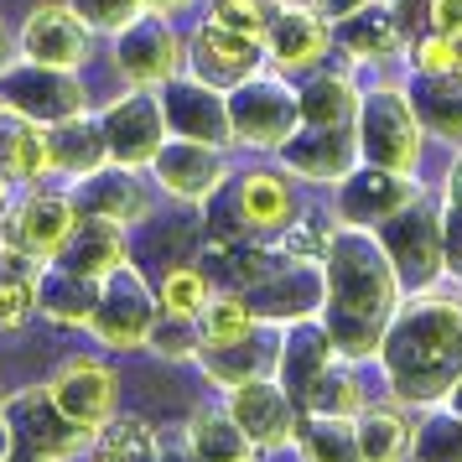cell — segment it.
Returning a JSON list of instances; mask_svg holds the SVG:
<instances>
[{"mask_svg": "<svg viewBox=\"0 0 462 462\" xmlns=\"http://www.w3.org/2000/svg\"><path fill=\"white\" fill-rule=\"evenodd\" d=\"M358 105H364V94L354 88L348 73H317L301 88V120L307 125H354Z\"/></svg>", "mask_w": 462, "mask_h": 462, "instance_id": "obj_32", "label": "cell"}, {"mask_svg": "<svg viewBox=\"0 0 462 462\" xmlns=\"http://www.w3.org/2000/svg\"><path fill=\"white\" fill-rule=\"evenodd\" d=\"M16 441H22V437H16V426L0 416V462H11V447H16Z\"/></svg>", "mask_w": 462, "mask_h": 462, "instance_id": "obj_47", "label": "cell"}, {"mask_svg": "<svg viewBox=\"0 0 462 462\" xmlns=\"http://www.w3.org/2000/svg\"><path fill=\"white\" fill-rule=\"evenodd\" d=\"M379 239L395 260V275L405 291H426V286L447 281V224H441V208H431L426 192H416L400 213H390Z\"/></svg>", "mask_w": 462, "mask_h": 462, "instance_id": "obj_3", "label": "cell"}, {"mask_svg": "<svg viewBox=\"0 0 462 462\" xmlns=\"http://www.w3.org/2000/svg\"><path fill=\"white\" fill-rule=\"evenodd\" d=\"M281 162L307 182H333L337 188L343 177L358 171L364 151H358V135H348V125H307L281 146Z\"/></svg>", "mask_w": 462, "mask_h": 462, "instance_id": "obj_18", "label": "cell"}, {"mask_svg": "<svg viewBox=\"0 0 462 462\" xmlns=\"http://www.w3.org/2000/svg\"><path fill=\"white\" fill-rule=\"evenodd\" d=\"M333 42V26L322 22V11H317L312 0H286L281 11H275L271 32H265V52H271L275 68H312L322 52Z\"/></svg>", "mask_w": 462, "mask_h": 462, "instance_id": "obj_23", "label": "cell"}, {"mask_svg": "<svg viewBox=\"0 0 462 462\" xmlns=\"http://www.w3.org/2000/svg\"><path fill=\"white\" fill-rule=\"evenodd\" d=\"M16 63H22V37H11V32H5V22H0V79H5Z\"/></svg>", "mask_w": 462, "mask_h": 462, "instance_id": "obj_45", "label": "cell"}, {"mask_svg": "<svg viewBox=\"0 0 462 462\" xmlns=\"http://www.w3.org/2000/svg\"><path fill=\"white\" fill-rule=\"evenodd\" d=\"M286 0H213L208 22L229 26V32H245V37H260L265 42V32H271L275 11H281Z\"/></svg>", "mask_w": 462, "mask_h": 462, "instance_id": "obj_39", "label": "cell"}, {"mask_svg": "<svg viewBox=\"0 0 462 462\" xmlns=\"http://www.w3.org/2000/svg\"><path fill=\"white\" fill-rule=\"evenodd\" d=\"M426 16H431V26H437V32L462 37V0H431V5H426Z\"/></svg>", "mask_w": 462, "mask_h": 462, "instance_id": "obj_43", "label": "cell"}, {"mask_svg": "<svg viewBox=\"0 0 462 462\" xmlns=\"http://www.w3.org/2000/svg\"><path fill=\"white\" fill-rule=\"evenodd\" d=\"M416 115L420 125L441 135V141H457L462 146V79H441V73H420L416 84Z\"/></svg>", "mask_w": 462, "mask_h": 462, "instance_id": "obj_34", "label": "cell"}, {"mask_svg": "<svg viewBox=\"0 0 462 462\" xmlns=\"http://www.w3.org/2000/svg\"><path fill=\"white\" fill-rule=\"evenodd\" d=\"M5 105H16L22 115L42 120V125H58V120H73L84 115V84L68 73V68H26V73H5Z\"/></svg>", "mask_w": 462, "mask_h": 462, "instance_id": "obj_21", "label": "cell"}, {"mask_svg": "<svg viewBox=\"0 0 462 462\" xmlns=\"http://www.w3.org/2000/svg\"><path fill=\"white\" fill-rule=\"evenodd\" d=\"M52 162L58 171H68L73 182L88 177V171L109 167V135H105V120H88V115H73V120H58L52 125Z\"/></svg>", "mask_w": 462, "mask_h": 462, "instance_id": "obj_29", "label": "cell"}, {"mask_svg": "<svg viewBox=\"0 0 462 462\" xmlns=\"http://www.w3.org/2000/svg\"><path fill=\"white\" fill-rule=\"evenodd\" d=\"M73 229H79V203H73V192L32 188L16 208H5L0 239L16 245V250H26V254H37V260H58V250L68 245Z\"/></svg>", "mask_w": 462, "mask_h": 462, "instance_id": "obj_12", "label": "cell"}, {"mask_svg": "<svg viewBox=\"0 0 462 462\" xmlns=\"http://www.w3.org/2000/svg\"><path fill=\"white\" fill-rule=\"evenodd\" d=\"M73 203H79V218H109V224H125V229L151 218V192L141 188L135 167H120V162L79 177Z\"/></svg>", "mask_w": 462, "mask_h": 462, "instance_id": "obj_19", "label": "cell"}, {"mask_svg": "<svg viewBox=\"0 0 462 462\" xmlns=\"http://www.w3.org/2000/svg\"><path fill=\"white\" fill-rule=\"evenodd\" d=\"M447 208H441V224H447V275L462 281V162L447 171Z\"/></svg>", "mask_w": 462, "mask_h": 462, "instance_id": "obj_42", "label": "cell"}, {"mask_svg": "<svg viewBox=\"0 0 462 462\" xmlns=\"http://www.w3.org/2000/svg\"><path fill=\"white\" fill-rule=\"evenodd\" d=\"M73 5L94 32H109V37H120L135 16H146V0H73Z\"/></svg>", "mask_w": 462, "mask_h": 462, "instance_id": "obj_41", "label": "cell"}, {"mask_svg": "<svg viewBox=\"0 0 462 462\" xmlns=\"http://www.w3.org/2000/svg\"><path fill=\"white\" fill-rule=\"evenodd\" d=\"M452 411H462V379H457V390H452Z\"/></svg>", "mask_w": 462, "mask_h": 462, "instance_id": "obj_49", "label": "cell"}, {"mask_svg": "<svg viewBox=\"0 0 462 462\" xmlns=\"http://www.w3.org/2000/svg\"><path fill=\"white\" fill-rule=\"evenodd\" d=\"M254 322H260L254 301L229 291V296H213L208 307H203L198 333H203V348H229V343H245V337L254 333Z\"/></svg>", "mask_w": 462, "mask_h": 462, "instance_id": "obj_35", "label": "cell"}, {"mask_svg": "<svg viewBox=\"0 0 462 462\" xmlns=\"http://www.w3.org/2000/svg\"><path fill=\"white\" fill-rule=\"evenodd\" d=\"M333 42L354 58V63H384L395 58L405 42V16L395 11V0H369L358 16L333 26Z\"/></svg>", "mask_w": 462, "mask_h": 462, "instance_id": "obj_24", "label": "cell"}, {"mask_svg": "<svg viewBox=\"0 0 462 462\" xmlns=\"http://www.w3.org/2000/svg\"><path fill=\"white\" fill-rule=\"evenodd\" d=\"M22 58L37 68H79L94 58V26L79 16L73 0H42L32 5L22 22Z\"/></svg>", "mask_w": 462, "mask_h": 462, "instance_id": "obj_8", "label": "cell"}, {"mask_svg": "<svg viewBox=\"0 0 462 462\" xmlns=\"http://www.w3.org/2000/svg\"><path fill=\"white\" fill-rule=\"evenodd\" d=\"M229 125L239 146L281 151L307 125L301 120V88H291L286 79H271V73H254L250 84L229 88Z\"/></svg>", "mask_w": 462, "mask_h": 462, "instance_id": "obj_5", "label": "cell"}, {"mask_svg": "<svg viewBox=\"0 0 462 462\" xmlns=\"http://www.w3.org/2000/svg\"><path fill=\"white\" fill-rule=\"evenodd\" d=\"M26 462H47V457H37V452H32V457H26Z\"/></svg>", "mask_w": 462, "mask_h": 462, "instance_id": "obj_51", "label": "cell"}, {"mask_svg": "<svg viewBox=\"0 0 462 462\" xmlns=\"http://www.w3.org/2000/svg\"><path fill=\"white\" fill-rule=\"evenodd\" d=\"M162 105H167V125L171 135H182V141H208V146H224L234 141V125H229V94L224 88L203 84V79H171L167 94H162Z\"/></svg>", "mask_w": 462, "mask_h": 462, "instance_id": "obj_15", "label": "cell"}, {"mask_svg": "<svg viewBox=\"0 0 462 462\" xmlns=\"http://www.w3.org/2000/svg\"><path fill=\"white\" fill-rule=\"evenodd\" d=\"M105 135H109V156L120 162V167H151L162 146L171 141V125H167V105H162V94H151V88L130 84L125 94H115L105 105Z\"/></svg>", "mask_w": 462, "mask_h": 462, "instance_id": "obj_6", "label": "cell"}, {"mask_svg": "<svg viewBox=\"0 0 462 462\" xmlns=\"http://www.w3.org/2000/svg\"><path fill=\"white\" fill-rule=\"evenodd\" d=\"M0 171L11 182H26V188H42V177L58 171V162H52V125L22 115L5 99H0Z\"/></svg>", "mask_w": 462, "mask_h": 462, "instance_id": "obj_20", "label": "cell"}, {"mask_svg": "<svg viewBox=\"0 0 462 462\" xmlns=\"http://www.w3.org/2000/svg\"><path fill=\"white\" fill-rule=\"evenodd\" d=\"M58 265L79 275H105L125 271L130 265V239H125V224H109V218H79V229L68 234V245L58 250Z\"/></svg>", "mask_w": 462, "mask_h": 462, "instance_id": "obj_25", "label": "cell"}, {"mask_svg": "<svg viewBox=\"0 0 462 462\" xmlns=\"http://www.w3.org/2000/svg\"><path fill=\"white\" fill-rule=\"evenodd\" d=\"M337 364V343L328 333V322H312V317H301L291 333L281 337V358H275V379L286 384L301 405V390L312 384L322 369H333Z\"/></svg>", "mask_w": 462, "mask_h": 462, "instance_id": "obj_26", "label": "cell"}, {"mask_svg": "<svg viewBox=\"0 0 462 462\" xmlns=\"http://www.w3.org/2000/svg\"><path fill=\"white\" fill-rule=\"evenodd\" d=\"M379 364L395 384V400H411V405L452 400L462 379V296L437 286L411 291V301L384 333Z\"/></svg>", "mask_w": 462, "mask_h": 462, "instance_id": "obj_2", "label": "cell"}, {"mask_svg": "<svg viewBox=\"0 0 462 462\" xmlns=\"http://www.w3.org/2000/svg\"><path fill=\"white\" fill-rule=\"evenodd\" d=\"M411 462H462V411H437L420 420Z\"/></svg>", "mask_w": 462, "mask_h": 462, "instance_id": "obj_38", "label": "cell"}, {"mask_svg": "<svg viewBox=\"0 0 462 462\" xmlns=\"http://www.w3.org/2000/svg\"><path fill=\"white\" fill-rule=\"evenodd\" d=\"M411 63H416V73L462 79V37H452V32H437V26H431V37H420V42H416Z\"/></svg>", "mask_w": 462, "mask_h": 462, "instance_id": "obj_40", "label": "cell"}, {"mask_svg": "<svg viewBox=\"0 0 462 462\" xmlns=\"http://www.w3.org/2000/svg\"><path fill=\"white\" fill-rule=\"evenodd\" d=\"M5 198H11V177L0 171V213H5Z\"/></svg>", "mask_w": 462, "mask_h": 462, "instance_id": "obj_48", "label": "cell"}, {"mask_svg": "<svg viewBox=\"0 0 462 462\" xmlns=\"http://www.w3.org/2000/svg\"><path fill=\"white\" fill-rule=\"evenodd\" d=\"M5 411H11V400H5V390H0V416H5Z\"/></svg>", "mask_w": 462, "mask_h": 462, "instance_id": "obj_50", "label": "cell"}, {"mask_svg": "<svg viewBox=\"0 0 462 462\" xmlns=\"http://www.w3.org/2000/svg\"><path fill=\"white\" fill-rule=\"evenodd\" d=\"M192 52H188V73L192 79H203V84L213 88H239V84H250L254 73L265 68V42L260 37H245V32H229V26H198V37H192Z\"/></svg>", "mask_w": 462, "mask_h": 462, "instance_id": "obj_13", "label": "cell"}, {"mask_svg": "<svg viewBox=\"0 0 462 462\" xmlns=\"http://www.w3.org/2000/svg\"><path fill=\"white\" fill-rule=\"evenodd\" d=\"M322 271H328V333H333L343 358H379L384 354V333L400 312V275L395 260L384 250V239L369 234L364 224H343L337 218L322 250Z\"/></svg>", "mask_w": 462, "mask_h": 462, "instance_id": "obj_1", "label": "cell"}, {"mask_svg": "<svg viewBox=\"0 0 462 462\" xmlns=\"http://www.w3.org/2000/svg\"><path fill=\"white\" fill-rule=\"evenodd\" d=\"M99 291H105V281L47 260L42 275H37V312H47L52 322H88L99 307Z\"/></svg>", "mask_w": 462, "mask_h": 462, "instance_id": "obj_28", "label": "cell"}, {"mask_svg": "<svg viewBox=\"0 0 462 462\" xmlns=\"http://www.w3.org/2000/svg\"><path fill=\"white\" fill-rule=\"evenodd\" d=\"M42 390L52 395V405H58L68 420H79V426L94 431V437H105L109 426H115L120 384H115V374H109L99 358H68Z\"/></svg>", "mask_w": 462, "mask_h": 462, "instance_id": "obj_11", "label": "cell"}, {"mask_svg": "<svg viewBox=\"0 0 462 462\" xmlns=\"http://www.w3.org/2000/svg\"><path fill=\"white\" fill-rule=\"evenodd\" d=\"M229 411L234 420L245 426L254 452H281V447H296V431H301V416H296V395L281 384V379L260 374L245 379L229 390Z\"/></svg>", "mask_w": 462, "mask_h": 462, "instance_id": "obj_10", "label": "cell"}, {"mask_svg": "<svg viewBox=\"0 0 462 462\" xmlns=\"http://www.w3.org/2000/svg\"><path fill=\"white\" fill-rule=\"evenodd\" d=\"M411 441H416V426L400 416L395 405H369V411H358V447H364V462L411 457Z\"/></svg>", "mask_w": 462, "mask_h": 462, "instance_id": "obj_33", "label": "cell"}, {"mask_svg": "<svg viewBox=\"0 0 462 462\" xmlns=\"http://www.w3.org/2000/svg\"><path fill=\"white\" fill-rule=\"evenodd\" d=\"M188 457L198 462H245L254 457L250 437H245V426L234 420V411H198L188 426Z\"/></svg>", "mask_w": 462, "mask_h": 462, "instance_id": "obj_30", "label": "cell"}, {"mask_svg": "<svg viewBox=\"0 0 462 462\" xmlns=\"http://www.w3.org/2000/svg\"><path fill=\"white\" fill-rule=\"evenodd\" d=\"M11 426H16V437L26 441V452H37V457H47V462H68V457H79L84 447H99V437L84 431L79 420H68L63 411L52 405L47 390L11 400Z\"/></svg>", "mask_w": 462, "mask_h": 462, "instance_id": "obj_14", "label": "cell"}, {"mask_svg": "<svg viewBox=\"0 0 462 462\" xmlns=\"http://www.w3.org/2000/svg\"><path fill=\"white\" fill-rule=\"evenodd\" d=\"M416 192H420V182L411 171H390V167H369L364 162L354 177L337 182V218L369 229V224H384L390 213H400Z\"/></svg>", "mask_w": 462, "mask_h": 462, "instance_id": "obj_17", "label": "cell"}, {"mask_svg": "<svg viewBox=\"0 0 462 462\" xmlns=\"http://www.w3.org/2000/svg\"><path fill=\"white\" fill-rule=\"evenodd\" d=\"M420 115L416 99L405 88L384 84L369 88L358 105V151L369 167H390V171H411L420 162Z\"/></svg>", "mask_w": 462, "mask_h": 462, "instance_id": "obj_4", "label": "cell"}, {"mask_svg": "<svg viewBox=\"0 0 462 462\" xmlns=\"http://www.w3.org/2000/svg\"><path fill=\"white\" fill-rule=\"evenodd\" d=\"M296 452H301V462H364L358 420H348V416H307L301 431H296Z\"/></svg>", "mask_w": 462, "mask_h": 462, "instance_id": "obj_31", "label": "cell"}, {"mask_svg": "<svg viewBox=\"0 0 462 462\" xmlns=\"http://www.w3.org/2000/svg\"><path fill=\"white\" fill-rule=\"evenodd\" d=\"M182 63H188L182 37H177L171 22L156 16V11L135 16V22L115 37V73L130 79V84H141V88H167L171 79L182 73Z\"/></svg>", "mask_w": 462, "mask_h": 462, "instance_id": "obj_9", "label": "cell"}, {"mask_svg": "<svg viewBox=\"0 0 462 462\" xmlns=\"http://www.w3.org/2000/svg\"><path fill=\"white\" fill-rule=\"evenodd\" d=\"M192 5H198V0H146V11H156V16H182V11H192Z\"/></svg>", "mask_w": 462, "mask_h": 462, "instance_id": "obj_46", "label": "cell"}, {"mask_svg": "<svg viewBox=\"0 0 462 462\" xmlns=\"http://www.w3.org/2000/svg\"><path fill=\"white\" fill-rule=\"evenodd\" d=\"M151 171L182 203H208V198H218L224 192V177H229L218 146H208V141H182V135H171L167 146H162V156L151 162Z\"/></svg>", "mask_w": 462, "mask_h": 462, "instance_id": "obj_16", "label": "cell"}, {"mask_svg": "<svg viewBox=\"0 0 462 462\" xmlns=\"http://www.w3.org/2000/svg\"><path fill=\"white\" fill-rule=\"evenodd\" d=\"M317 11H322V22L328 26H337V22H348V16H358L369 0H312Z\"/></svg>", "mask_w": 462, "mask_h": 462, "instance_id": "obj_44", "label": "cell"}, {"mask_svg": "<svg viewBox=\"0 0 462 462\" xmlns=\"http://www.w3.org/2000/svg\"><path fill=\"white\" fill-rule=\"evenodd\" d=\"M156 296H162V312H171V317H203V307L213 301L208 271L177 260V265H167V275L156 281Z\"/></svg>", "mask_w": 462, "mask_h": 462, "instance_id": "obj_37", "label": "cell"}, {"mask_svg": "<svg viewBox=\"0 0 462 462\" xmlns=\"http://www.w3.org/2000/svg\"><path fill=\"white\" fill-rule=\"evenodd\" d=\"M328 307V271H322V260H286L281 271L254 291V312L265 317V322H301V317H312Z\"/></svg>", "mask_w": 462, "mask_h": 462, "instance_id": "obj_22", "label": "cell"}, {"mask_svg": "<svg viewBox=\"0 0 462 462\" xmlns=\"http://www.w3.org/2000/svg\"><path fill=\"white\" fill-rule=\"evenodd\" d=\"M234 213L250 234H275V229H291L296 203H291V182L281 171H245L239 188H234Z\"/></svg>", "mask_w": 462, "mask_h": 462, "instance_id": "obj_27", "label": "cell"}, {"mask_svg": "<svg viewBox=\"0 0 462 462\" xmlns=\"http://www.w3.org/2000/svg\"><path fill=\"white\" fill-rule=\"evenodd\" d=\"M301 411L307 416H348L358 420V411H364V384H358L348 369H322V374L301 390Z\"/></svg>", "mask_w": 462, "mask_h": 462, "instance_id": "obj_36", "label": "cell"}, {"mask_svg": "<svg viewBox=\"0 0 462 462\" xmlns=\"http://www.w3.org/2000/svg\"><path fill=\"white\" fill-rule=\"evenodd\" d=\"M156 317H162V296L141 281L135 265H125V271L105 275V291H99L88 328L105 348H141L156 333Z\"/></svg>", "mask_w": 462, "mask_h": 462, "instance_id": "obj_7", "label": "cell"}]
</instances>
